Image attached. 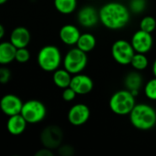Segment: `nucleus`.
<instances>
[{"label":"nucleus","mask_w":156,"mask_h":156,"mask_svg":"<svg viewBox=\"0 0 156 156\" xmlns=\"http://www.w3.org/2000/svg\"><path fill=\"white\" fill-rule=\"evenodd\" d=\"M98 11L100 23L110 30L124 28L131 19V11L129 7L120 2H108L102 5Z\"/></svg>","instance_id":"f257e3e1"},{"label":"nucleus","mask_w":156,"mask_h":156,"mask_svg":"<svg viewBox=\"0 0 156 156\" xmlns=\"http://www.w3.org/2000/svg\"><path fill=\"white\" fill-rule=\"evenodd\" d=\"M131 125L141 131H148L156 125V111L147 103H136L129 114Z\"/></svg>","instance_id":"f03ea898"},{"label":"nucleus","mask_w":156,"mask_h":156,"mask_svg":"<svg viewBox=\"0 0 156 156\" xmlns=\"http://www.w3.org/2000/svg\"><path fill=\"white\" fill-rule=\"evenodd\" d=\"M63 56L58 47L54 45H46L42 47L37 55V63L39 67L46 72H53L63 64Z\"/></svg>","instance_id":"7ed1b4c3"},{"label":"nucleus","mask_w":156,"mask_h":156,"mask_svg":"<svg viewBox=\"0 0 156 156\" xmlns=\"http://www.w3.org/2000/svg\"><path fill=\"white\" fill-rule=\"evenodd\" d=\"M135 96L129 90H120L113 93L109 99L111 112L119 116L129 115L136 105Z\"/></svg>","instance_id":"20e7f679"},{"label":"nucleus","mask_w":156,"mask_h":156,"mask_svg":"<svg viewBox=\"0 0 156 156\" xmlns=\"http://www.w3.org/2000/svg\"><path fill=\"white\" fill-rule=\"evenodd\" d=\"M87 53L84 52L77 47L69 49L63 58V68L72 75L82 73L87 66Z\"/></svg>","instance_id":"39448f33"},{"label":"nucleus","mask_w":156,"mask_h":156,"mask_svg":"<svg viewBox=\"0 0 156 156\" xmlns=\"http://www.w3.org/2000/svg\"><path fill=\"white\" fill-rule=\"evenodd\" d=\"M20 114L29 124H36L42 122L47 114L46 106L38 100H29L23 102Z\"/></svg>","instance_id":"423d86ee"},{"label":"nucleus","mask_w":156,"mask_h":156,"mask_svg":"<svg viewBox=\"0 0 156 156\" xmlns=\"http://www.w3.org/2000/svg\"><path fill=\"white\" fill-rule=\"evenodd\" d=\"M135 50L131 43L125 39L116 40L111 47V55L113 59L120 65H131Z\"/></svg>","instance_id":"0eeeda50"},{"label":"nucleus","mask_w":156,"mask_h":156,"mask_svg":"<svg viewBox=\"0 0 156 156\" xmlns=\"http://www.w3.org/2000/svg\"><path fill=\"white\" fill-rule=\"evenodd\" d=\"M40 139L43 147L54 150L62 144L63 139V133L59 126L49 125L41 131Z\"/></svg>","instance_id":"6e6552de"},{"label":"nucleus","mask_w":156,"mask_h":156,"mask_svg":"<svg viewBox=\"0 0 156 156\" xmlns=\"http://www.w3.org/2000/svg\"><path fill=\"white\" fill-rule=\"evenodd\" d=\"M131 43L135 52L146 54L152 49L154 46V38L152 33L139 29L132 35Z\"/></svg>","instance_id":"1a4fd4ad"},{"label":"nucleus","mask_w":156,"mask_h":156,"mask_svg":"<svg viewBox=\"0 0 156 156\" xmlns=\"http://www.w3.org/2000/svg\"><path fill=\"white\" fill-rule=\"evenodd\" d=\"M90 114V109L86 104L77 103L70 108L67 113V119L72 125L81 126L88 122Z\"/></svg>","instance_id":"9d476101"},{"label":"nucleus","mask_w":156,"mask_h":156,"mask_svg":"<svg viewBox=\"0 0 156 156\" xmlns=\"http://www.w3.org/2000/svg\"><path fill=\"white\" fill-rule=\"evenodd\" d=\"M77 21L80 26L86 28H91L97 25L99 20V11L92 5H86L79 9L77 13Z\"/></svg>","instance_id":"9b49d317"},{"label":"nucleus","mask_w":156,"mask_h":156,"mask_svg":"<svg viewBox=\"0 0 156 156\" xmlns=\"http://www.w3.org/2000/svg\"><path fill=\"white\" fill-rule=\"evenodd\" d=\"M23 102L14 94H6L0 100V110L6 116H13L21 112Z\"/></svg>","instance_id":"f8f14e48"},{"label":"nucleus","mask_w":156,"mask_h":156,"mask_svg":"<svg viewBox=\"0 0 156 156\" xmlns=\"http://www.w3.org/2000/svg\"><path fill=\"white\" fill-rule=\"evenodd\" d=\"M70 87L77 95H86L92 91L94 88V82L89 76L83 73H78L73 75Z\"/></svg>","instance_id":"ddd939ff"},{"label":"nucleus","mask_w":156,"mask_h":156,"mask_svg":"<svg viewBox=\"0 0 156 156\" xmlns=\"http://www.w3.org/2000/svg\"><path fill=\"white\" fill-rule=\"evenodd\" d=\"M80 36V30L76 26L73 24H66L63 26L59 31V37L61 41L66 46L76 45Z\"/></svg>","instance_id":"4468645a"},{"label":"nucleus","mask_w":156,"mask_h":156,"mask_svg":"<svg viewBox=\"0 0 156 156\" xmlns=\"http://www.w3.org/2000/svg\"><path fill=\"white\" fill-rule=\"evenodd\" d=\"M30 39H31L30 32L25 27H15L12 30L10 34V37H9V41L17 48H27L30 42Z\"/></svg>","instance_id":"2eb2a0df"},{"label":"nucleus","mask_w":156,"mask_h":156,"mask_svg":"<svg viewBox=\"0 0 156 156\" xmlns=\"http://www.w3.org/2000/svg\"><path fill=\"white\" fill-rule=\"evenodd\" d=\"M28 124L29 123L26 122L24 117L20 113H18L8 117L6 122V129L11 135L18 136L26 131Z\"/></svg>","instance_id":"dca6fc26"},{"label":"nucleus","mask_w":156,"mask_h":156,"mask_svg":"<svg viewBox=\"0 0 156 156\" xmlns=\"http://www.w3.org/2000/svg\"><path fill=\"white\" fill-rule=\"evenodd\" d=\"M143 79L140 71L134 69V71L129 72L124 80V85L127 90H129L135 97L139 95L140 89L143 87Z\"/></svg>","instance_id":"f3484780"},{"label":"nucleus","mask_w":156,"mask_h":156,"mask_svg":"<svg viewBox=\"0 0 156 156\" xmlns=\"http://www.w3.org/2000/svg\"><path fill=\"white\" fill-rule=\"evenodd\" d=\"M17 48L10 41L0 42V65H8L15 60Z\"/></svg>","instance_id":"a211bd4d"},{"label":"nucleus","mask_w":156,"mask_h":156,"mask_svg":"<svg viewBox=\"0 0 156 156\" xmlns=\"http://www.w3.org/2000/svg\"><path fill=\"white\" fill-rule=\"evenodd\" d=\"M72 74L67 71L64 68L58 69L55 71H53L52 74V81L55 86H57L60 89H65L70 86L71 80H72Z\"/></svg>","instance_id":"6ab92c4d"},{"label":"nucleus","mask_w":156,"mask_h":156,"mask_svg":"<svg viewBox=\"0 0 156 156\" xmlns=\"http://www.w3.org/2000/svg\"><path fill=\"white\" fill-rule=\"evenodd\" d=\"M96 45H97V38L93 34L83 33L81 34L75 46L81 50H83L84 52L88 53L96 48Z\"/></svg>","instance_id":"aec40b11"},{"label":"nucleus","mask_w":156,"mask_h":156,"mask_svg":"<svg viewBox=\"0 0 156 156\" xmlns=\"http://www.w3.org/2000/svg\"><path fill=\"white\" fill-rule=\"evenodd\" d=\"M55 9L63 15H70L76 10L77 0H53Z\"/></svg>","instance_id":"412c9836"},{"label":"nucleus","mask_w":156,"mask_h":156,"mask_svg":"<svg viewBox=\"0 0 156 156\" xmlns=\"http://www.w3.org/2000/svg\"><path fill=\"white\" fill-rule=\"evenodd\" d=\"M131 65L132 66V68L137 70V71H143L144 69H147L148 65H149V59L147 58V56L143 53H135Z\"/></svg>","instance_id":"4be33fe9"},{"label":"nucleus","mask_w":156,"mask_h":156,"mask_svg":"<svg viewBox=\"0 0 156 156\" xmlns=\"http://www.w3.org/2000/svg\"><path fill=\"white\" fill-rule=\"evenodd\" d=\"M156 28V19L152 16H145L142 18L140 22V29L148 32L153 33Z\"/></svg>","instance_id":"5701e85b"},{"label":"nucleus","mask_w":156,"mask_h":156,"mask_svg":"<svg viewBox=\"0 0 156 156\" xmlns=\"http://www.w3.org/2000/svg\"><path fill=\"white\" fill-rule=\"evenodd\" d=\"M143 92L147 99L151 101H156V78L151 79L147 81L143 87Z\"/></svg>","instance_id":"b1692460"},{"label":"nucleus","mask_w":156,"mask_h":156,"mask_svg":"<svg viewBox=\"0 0 156 156\" xmlns=\"http://www.w3.org/2000/svg\"><path fill=\"white\" fill-rule=\"evenodd\" d=\"M147 7V0H131L129 9L133 14H141Z\"/></svg>","instance_id":"393cba45"},{"label":"nucleus","mask_w":156,"mask_h":156,"mask_svg":"<svg viewBox=\"0 0 156 156\" xmlns=\"http://www.w3.org/2000/svg\"><path fill=\"white\" fill-rule=\"evenodd\" d=\"M30 58V52L29 51V49L27 48H17L16 51V57H15V60L18 63H27Z\"/></svg>","instance_id":"a878e982"},{"label":"nucleus","mask_w":156,"mask_h":156,"mask_svg":"<svg viewBox=\"0 0 156 156\" xmlns=\"http://www.w3.org/2000/svg\"><path fill=\"white\" fill-rule=\"evenodd\" d=\"M11 79V71L8 68L4 65L0 67V84H6Z\"/></svg>","instance_id":"bb28decb"},{"label":"nucleus","mask_w":156,"mask_h":156,"mask_svg":"<svg viewBox=\"0 0 156 156\" xmlns=\"http://www.w3.org/2000/svg\"><path fill=\"white\" fill-rule=\"evenodd\" d=\"M58 154L61 156H73L74 154V148L70 144H61L57 148Z\"/></svg>","instance_id":"cd10ccee"},{"label":"nucleus","mask_w":156,"mask_h":156,"mask_svg":"<svg viewBox=\"0 0 156 156\" xmlns=\"http://www.w3.org/2000/svg\"><path fill=\"white\" fill-rule=\"evenodd\" d=\"M76 95H77V94L75 93V91H74L70 86L63 90V93H62L63 100L65 101H67V102L74 101V100L75 99Z\"/></svg>","instance_id":"c85d7f7f"},{"label":"nucleus","mask_w":156,"mask_h":156,"mask_svg":"<svg viewBox=\"0 0 156 156\" xmlns=\"http://www.w3.org/2000/svg\"><path fill=\"white\" fill-rule=\"evenodd\" d=\"M35 156H53V153L52 150L43 147L42 149H40L39 151L36 152Z\"/></svg>","instance_id":"c756f323"},{"label":"nucleus","mask_w":156,"mask_h":156,"mask_svg":"<svg viewBox=\"0 0 156 156\" xmlns=\"http://www.w3.org/2000/svg\"><path fill=\"white\" fill-rule=\"evenodd\" d=\"M5 34H6V29L4 27V26L2 24H0V40L5 37Z\"/></svg>","instance_id":"7c9ffc66"},{"label":"nucleus","mask_w":156,"mask_h":156,"mask_svg":"<svg viewBox=\"0 0 156 156\" xmlns=\"http://www.w3.org/2000/svg\"><path fill=\"white\" fill-rule=\"evenodd\" d=\"M152 71H153L154 76L156 78V58L154 59V63H153V66H152Z\"/></svg>","instance_id":"2f4dec72"},{"label":"nucleus","mask_w":156,"mask_h":156,"mask_svg":"<svg viewBox=\"0 0 156 156\" xmlns=\"http://www.w3.org/2000/svg\"><path fill=\"white\" fill-rule=\"evenodd\" d=\"M6 2H7V0H0V5H5Z\"/></svg>","instance_id":"473e14b6"},{"label":"nucleus","mask_w":156,"mask_h":156,"mask_svg":"<svg viewBox=\"0 0 156 156\" xmlns=\"http://www.w3.org/2000/svg\"><path fill=\"white\" fill-rule=\"evenodd\" d=\"M88 1H92V0H88Z\"/></svg>","instance_id":"72a5a7b5"}]
</instances>
